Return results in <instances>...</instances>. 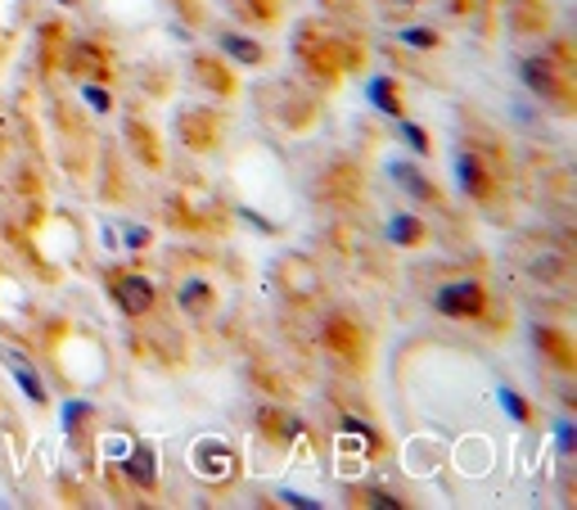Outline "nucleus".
Segmentation results:
<instances>
[{
	"label": "nucleus",
	"mask_w": 577,
	"mask_h": 510,
	"mask_svg": "<svg viewBox=\"0 0 577 510\" xmlns=\"http://www.w3.org/2000/svg\"><path fill=\"white\" fill-rule=\"evenodd\" d=\"M293 55L321 82H338L348 68H361L366 63V46L357 42V36L343 32V27H334V23H321V19L298 23V32H293Z\"/></svg>",
	"instance_id": "obj_1"
},
{
	"label": "nucleus",
	"mask_w": 577,
	"mask_h": 510,
	"mask_svg": "<svg viewBox=\"0 0 577 510\" xmlns=\"http://www.w3.org/2000/svg\"><path fill=\"white\" fill-rule=\"evenodd\" d=\"M519 78L536 100L551 104L555 114H573L577 91H573V50H568V42H551L542 55H528L519 63Z\"/></svg>",
	"instance_id": "obj_2"
},
{
	"label": "nucleus",
	"mask_w": 577,
	"mask_h": 510,
	"mask_svg": "<svg viewBox=\"0 0 577 510\" xmlns=\"http://www.w3.org/2000/svg\"><path fill=\"white\" fill-rule=\"evenodd\" d=\"M434 312L447 321H487L492 294L478 276H455V280L434 289Z\"/></svg>",
	"instance_id": "obj_3"
},
{
	"label": "nucleus",
	"mask_w": 577,
	"mask_h": 510,
	"mask_svg": "<svg viewBox=\"0 0 577 510\" xmlns=\"http://www.w3.org/2000/svg\"><path fill=\"white\" fill-rule=\"evenodd\" d=\"M321 344L330 357H338V367L348 371H366L370 367V335L361 331V321L343 316V312H330L321 321Z\"/></svg>",
	"instance_id": "obj_4"
},
{
	"label": "nucleus",
	"mask_w": 577,
	"mask_h": 510,
	"mask_svg": "<svg viewBox=\"0 0 577 510\" xmlns=\"http://www.w3.org/2000/svg\"><path fill=\"white\" fill-rule=\"evenodd\" d=\"M455 181L460 190H465V199L474 204H496V195H501V167H496L483 150H455Z\"/></svg>",
	"instance_id": "obj_5"
},
{
	"label": "nucleus",
	"mask_w": 577,
	"mask_h": 510,
	"mask_svg": "<svg viewBox=\"0 0 577 510\" xmlns=\"http://www.w3.org/2000/svg\"><path fill=\"white\" fill-rule=\"evenodd\" d=\"M108 294L118 303V312L131 321H145L153 308H159V285H153L145 271H108Z\"/></svg>",
	"instance_id": "obj_6"
},
{
	"label": "nucleus",
	"mask_w": 577,
	"mask_h": 510,
	"mask_svg": "<svg viewBox=\"0 0 577 510\" xmlns=\"http://www.w3.org/2000/svg\"><path fill=\"white\" fill-rule=\"evenodd\" d=\"M64 63H68V72H77V78H86V82H108L118 59H113V50L100 36H72L64 46Z\"/></svg>",
	"instance_id": "obj_7"
},
{
	"label": "nucleus",
	"mask_w": 577,
	"mask_h": 510,
	"mask_svg": "<svg viewBox=\"0 0 577 510\" xmlns=\"http://www.w3.org/2000/svg\"><path fill=\"white\" fill-rule=\"evenodd\" d=\"M189 465H195V475L208 479V484H230V479H235L240 456L230 452L226 443H217V439H199L195 452H189Z\"/></svg>",
	"instance_id": "obj_8"
},
{
	"label": "nucleus",
	"mask_w": 577,
	"mask_h": 510,
	"mask_svg": "<svg viewBox=\"0 0 577 510\" xmlns=\"http://www.w3.org/2000/svg\"><path fill=\"white\" fill-rule=\"evenodd\" d=\"M176 136L189 144V150H217L221 144V118L212 108H181L176 114Z\"/></svg>",
	"instance_id": "obj_9"
},
{
	"label": "nucleus",
	"mask_w": 577,
	"mask_h": 510,
	"mask_svg": "<svg viewBox=\"0 0 577 510\" xmlns=\"http://www.w3.org/2000/svg\"><path fill=\"white\" fill-rule=\"evenodd\" d=\"M532 344H536V352H542L555 371H577V348H573V339L559 331V325L532 321Z\"/></svg>",
	"instance_id": "obj_10"
},
{
	"label": "nucleus",
	"mask_w": 577,
	"mask_h": 510,
	"mask_svg": "<svg viewBox=\"0 0 577 510\" xmlns=\"http://www.w3.org/2000/svg\"><path fill=\"white\" fill-rule=\"evenodd\" d=\"M389 176H393V186H397V190H406L415 204L447 208V199H442V190H438V181H434V176H425L415 163H393V167H389Z\"/></svg>",
	"instance_id": "obj_11"
},
{
	"label": "nucleus",
	"mask_w": 577,
	"mask_h": 510,
	"mask_svg": "<svg viewBox=\"0 0 577 510\" xmlns=\"http://www.w3.org/2000/svg\"><path fill=\"white\" fill-rule=\"evenodd\" d=\"M366 104H374L379 114H389L393 123L406 118V91H402V82L393 78V72H374V78H366Z\"/></svg>",
	"instance_id": "obj_12"
},
{
	"label": "nucleus",
	"mask_w": 577,
	"mask_h": 510,
	"mask_svg": "<svg viewBox=\"0 0 577 510\" xmlns=\"http://www.w3.org/2000/svg\"><path fill=\"white\" fill-rule=\"evenodd\" d=\"M176 308H181L185 316H195V321L212 316V312H217V285L204 280V276H185V280L176 285Z\"/></svg>",
	"instance_id": "obj_13"
},
{
	"label": "nucleus",
	"mask_w": 577,
	"mask_h": 510,
	"mask_svg": "<svg viewBox=\"0 0 577 510\" xmlns=\"http://www.w3.org/2000/svg\"><path fill=\"white\" fill-rule=\"evenodd\" d=\"M217 46L235 59L240 68H262L266 63V46L257 42V36H244V32H235V27H221L217 32Z\"/></svg>",
	"instance_id": "obj_14"
},
{
	"label": "nucleus",
	"mask_w": 577,
	"mask_h": 510,
	"mask_svg": "<svg viewBox=\"0 0 577 510\" xmlns=\"http://www.w3.org/2000/svg\"><path fill=\"white\" fill-rule=\"evenodd\" d=\"M506 19H510V27L519 36H542L551 27V5H546V0H510Z\"/></svg>",
	"instance_id": "obj_15"
},
{
	"label": "nucleus",
	"mask_w": 577,
	"mask_h": 510,
	"mask_svg": "<svg viewBox=\"0 0 577 510\" xmlns=\"http://www.w3.org/2000/svg\"><path fill=\"white\" fill-rule=\"evenodd\" d=\"M123 470H127V479H131L140 492H153V488H159V452H153L149 443H136V448L127 452Z\"/></svg>",
	"instance_id": "obj_16"
},
{
	"label": "nucleus",
	"mask_w": 577,
	"mask_h": 510,
	"mask_svg": "<svg viewBox=\"0 0 577 510\" xmlns=\"http://www.w3.org/2000/svg\"><path fill=\"white\" fill-rule=\"evenodd\" d=\"M253 425H257L272 443H280V448H289V443L298 439V420L285 416L280 407H257V412H253Z\"/></svg>",
	"instance_id": "obj_17"
},
{
	"label": "nucleus",
	"mask_w": 577,
	"mask_h": 510,
	"mask_svg": "<svg viewBox=\"0 0 577 510\" xmlns=\"http://www.w3.org/2000/svg\"><path fill=\"white\" fill-rule=\"evenodd\" d=\"M389 240L397 248H419V244L429 240V227L419 222L415 212H397V217H389Z\"/></svg>",
	"instance_id": "obj_18"
},
{
	"label": "nucleus",
	"mask_w": 577,
	"mask_h": 510,
	"mask_svg": "<svg viewBox=\"0 0 577 510\" xmlns=\"http://www.w3.org/2000/svg\"><path fill=\"white\" fill-rule=\"evenodd\" d=\"M195 78L204 86H212L217 95H235V78H230V68L221 59H212V55H195Z\"/></svg>",
	"instance_id": "obj_19"
},
{
	"label": "nucleus",
	"mask_w": 577,
	"mask_h": 510,
	"mask_svg": "<svg viewBox=\"0 0 577 510\" xmlns=\"http://www.w3.org/2000/svg\"><path fill=\"white\" fill-rule=\"evenodd\" d=\"M528 271L536 280H546V285H564L568 280V258H564V248H542L536 258L528 263Z\"/></svg>",
	"instance_id": "obj_20"
},
{
	"label": "nucleus",
	"mask_w": 577,
	"mask_h": 510,
	"mask_svg": "<svg viewBox=\"0 0 577 510\" xmlns=\"http://www.w3.org/2000/svg\"><path fill=\"white\" fill-rule=\"evenodd\" d=\"M5 361H10V371H14V380H19V389H23L27 397H32V403H36V407H42V403H46V397H50V393H46V380H42V375H36V371L27 367V361H23V352H5Z\"/></svg>",
	"instance_id": "obj_21"
},
{
	"label": "nucleus",
	"mask_w": 577,
	"mask_h": 510,
	"mask_svg": "<svg viewBox=\"0 0 577 510\" xmlns=\"http://www.w3.org/2000/svg\"><path fill=\"white\" fill-rule=\"evenodd\" d=\"M397 42L411 50H442V32L429 23H411V27H397Z\"/></svg>",
	"instance_id": "obj_22"
},
{
	"label": "nucleus",
	"mask_w": 577,
	"mask_h": 510,
	"mask_svg": "<svg viewBox=\"0 0 577 510\" xmlns=\"http://www.w3.org/2000/svg\"><path fill=\"white\" fill-rule=\"evenodd\" d=\"M348 501H353V506H374V510H402V506H406L397 492L366 488V484H353V488H348Z\"/></svg>",
	"instance_id": "obj_23"
},
{
	"label": "nucleus",
	"mask_w": 577,
	"mask_h": 510,
	"mask_svg": "<svg viewBox=\"0 0 577 510\" xmlns=\"http://www.w3.org/2000/svg\"><path fill=\"white\" fill-rule=\"evenodd\" d=\"M496 403H501V412H506L515 425H523V429L536 420V412L523 403V393H519V389H510V384H501V389H496Z\"/></svg>",
	"instance_id": "obj_24"
},
{
	"label": "nucleus",
	"mask_w": 577,
	"mask_h": 510,
	"mask_svg": "<svg viewBox=\"0 0 577 510\" xmlns=\"http://www.w3.org/2000/svg\"><path fill=\"white\" fill-rule=\"evenodd\" d=\"M397 140H406V150H415L419 159H429V154H434V140H429V131L419 127V123L397 118Z\"/></svg>",
	"instance_id": "obj_25"
},
{
	"label": "nucleus",
	"mask_w": 577,
	"mask_h": 510,
	"mask_svg": "<svg viewBox=\"0 0 577 510\" xmlns=\"http://www.w3.org/2000/svg\"><path fill=\"white\" fill-rule=\"evenodd\" d=\"M82 100L95 108V114H108V108H113V91L100 86V82H86V86H82Z\"/></svg>",
	"instance_id": "obj_26"
},
{
	"label": "nucleus",
	"mask_w": 577,
	"mask_h": 510,
	"mask_svg": "<svg viewBox=\"0 0 577 510\" xmlns=\"http://www.w3.org/2000/svg\"><path fill=\"white\" fill-rule=\"evenodd\" d=\"M442 10H447L451 19H460V23H470V19L483 10V0H442Z\"/></svg>",
	"instance_id": "obj_27"
},
{
	"label": "nucleus",
	"mask_w": 577,
	"mask_h": 510,
	"mask_svg": "<svg viewBox=\"0 0 577 510\" xmlns=\"http://www.w3.org/2000/svg\"><path fill=\"white\" fill-rule=\"evenodd\" d=\"M555 443H559V456H573L577 452V425L573 420H559L555 425Z\"/></svg>",
	"instance_id": "obj_28"
},
{
	"label": "nucleus",
	"mask_w": 577,
	"mask_h": 510,
	"mask_svg": "<svg viewBox=\"0 0 577 510\" xmlns=\"http://www.w3.org/2000/svg\"><path fill=\"white\" fill-rule=\"evenodd\" d=\"M280 501H285V506H298V510H321V501H316V497H307V492H289V488L280 492Z\"/></svg>",
	"instance_id": "obj_29"
},
{
	"label": "nucleus",
	"mask_w": 577,
	"mask_h": 510,
	"mask_svg": "<svg viewBox=\"0 0 577 510\" xmlns=\"http://www.w3.org/2000/svg\"><path fill=\"white\" fill-rule=\"evenodd\" d=\"M145 244H149V231H145V227H127V248L140 253Z\"/></svg>",
	"instance_id": "obj_30"
},
{
	"label": "nucleus",
	"mask_w": 577,
	"mask_h": 510,
	"mask_svg": "<svg viewBox=\"0 0 577 510\" xmlns=\"http://www.w3.org/2000/svg\"><path fill=\"white\" fill-rule=\"evenodd\" d=\"M389 5H402V10H411V5H419V0H389Z\"/></svg>",
	"instance_id": "obj_31"
},
{
	"label": "nucleus",
	"mask_w": 577,
	"mask_h": 510,
	"mask_svg": "<svg viewBox=\"0 0 577 510\" xmlns=\"http://www.w3.org/2000/svg\"><path fill=\"white\" fill-rule=\"evenodd\" d=\"M55 5H68L72 10V5H82V0H55Z\"/></svg>",
	"instance_id": "obj_32"
}]
</instances>
